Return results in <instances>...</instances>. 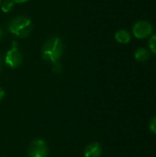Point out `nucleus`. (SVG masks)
Instances as JSON below:
<instances>
[{
    "instance_id": "f257e3e1",
    "label": "nucleus",
    "mask_w": 156,
    "mask_h": 157,
    "mask_svg": "<svg viewBox=\"0 0 156 157\" xmlns=\"http://www.w3.org/2000/svg\"><path fill=\"white\" fill-rule=\"evenodd\" d=\"M63 52V43L61 38L51 37L48 39L42 47V58L51 63H56Z\"/></svg>"
},
{
    "instance_id": "f03ea898",
    "label": "nucleus",
    "mask_w": 156,
    "mask_h": 157,
    "mask_svg": "<svg viewBox=\"0 0 156 157\" xmlns=\"http://www.w3.org/2000/svg\"><path fill=\"white\" fill-rule=\"evenodd\" d=\"M7 28L13 35L26 38L31 31V20L27 17H17L10 20Z\"/></svg>"
},
{
    "instance_id": "7ed1b4c3",
    "label": "nucleus",
    "mask_w": 156,
    "mask_h": 157,
    "mask_svg": "<svg viewBox=\"0 0 156 157\" xmlns=\"http://www.w3.org/2000/svg\"><path fill=\"white\" fill-rule=\"evenodd\" d=\"M49 149L45 141L41 139L34 140L28 148L29 157H48Z\"/></svg>"
},
{
    "instance_id": "20e7f679",
    "label": "nucleus",
    "mask_w": 156,
    "mask_h": 157,
    "mask_svg": "<svg viewBox=\"0 0 156 157\" xmlns=\"http://www.w3.org/2000/svg\"><path fill=\"white\" fill-rule=\"evenodd\" d=\"M22 61H23V56L17 49V42L13 41L11 49L7 51L6 54L5 63L10 68H17L21 64Z\"/></svg>"
},
{
    "instance_id": "39448f33",
    "label": "nucleus",
    "mask_w": 156,
    "mask_h": 157,
    "mask_svg": "<svg viewBox=\"0 0 156 157\" xmlns=\"http://www.w3.org/2000/svg\"><path fill=\"white\" fill-rule=\"evenodd\" d=\"M154 31L153 25L146 20H140L132 27V33L137 39H145L152 35Z\"/></svg>"
},
{
    "instance_id": "423d86ee",
    "label": "nucleus",
    "mask_w": 156,
    "mask_h": 157,
    "mask_svg": "<svg viewBox=\"0 0 156 157\" xmlns=\"http://www.w3.org/2000/svg\"><path fill=\"white\" fill-rule=\"evenodd\" d=\"M102 155V147L98 143H92L86 145L84 150L85 157H99Z\"/></svg>"
},
{
    "instance_id": "0eeeda50",
    "label": "nucleus",
    "mask_w": 156,
    "mask_h": 157,
    "mask_svg": "<svg viewBox=\"0 0 156 157\" xmlns=\"http://www.w3.org/2000/svg\"><path fill=\"white\" fill-rule=\"evenodd\" d=\"M150 56H151L150 52L147 49H145V48H139L134 52L135 60L140 62V63H144V62L148 61Z\"/></svg>"
},
{
    "instance_id": "6e6552de",
    "label": "nucleus",
    "mask_w": 156,
    "mask_h": 157,
    "mask_svg": "<svg viewBox=\"0 0 156 157\" xmlns=\"http://www.w3.org/2000/svg\"><path fill=\"white\" fill-rule=\"evenodd\" d=\"M115 39L118 42L126 44L131 40V34L126 29H120L115 34Z\"/></svg>"
},
{
    "instance_id": "1a4fd4ad",
    "label": "nucleus",
    "mask_w": 156,
    "mask_h": 157,
    "mask_svg": "<svg viewBox=\"0 0 156 157\" xmlns=\"http://www.w3.org/2000/svg\"><path fill=\"white\" fill-rule=\"evenodd\" d=\"M14 7V3L11 1V0H6L2 3L1 5V9L3 12L5 13H8L10 12Z\"/></svg>"
},
{
    "instance_id": "9d476101",
    "label": "nucleus",
    "mask_w": 156,
    "mask_h": 157,
    "mask_svg": "<svg viewBox=\"0 0 156 157\" xmlns=\"http://www.w3.org/2000/svg\"><path fill=\"white\" fill-rule=\"evenodd\" d=\"M148 45H149L150 51H151L154 54H156V34L153 35V36L150 38L149 42H148Z\"/></svg>"
},
{
    "instance_id": "9b49d317",
    "label": "nucleus",
    "mask_w": 156,
    "mask_h": 157,
    "mask_svg": "<svg viewBox=\"0 0 156 157\" xmlns=\"http://www.w3.org/2000/svg\"><path fill=\"white\" fill-rule=\"evenodd\" d=\"M149 130H150L153 133L156 134V116H154V117L151 120V121H150V123H149Z\"/></svg>"
},
{
    "instance_id": "f8f14e48",
    "label": "nucleus",
    "mask_w": 156,
    "mask_h": 157,
    "mask_svg": "<svg viewBox=\"0 0 156 157\" xmlns=\"http://www.w3.org/2000/svg\"><path fill=\"white\" fill-rule=\"evenodd\" d=\"M53 72L54 73H56V74H60L61 72H62V66H61V64H59V63H54V67H53Z\"/></svg>"
},
{
    "instance_id": "ddd939ff",
    "label": "nucleus",
    "mask_w": 156,
    "mask_h": 157,
    "mask_svg": "<svg viewBox=\"0 0 156 157\" xmlns=\"http://www.w3.org/2000/svg\"><path fill=\"white\" fill-rule=\"evenodd\" d=\"M14 4L15 3H17V4H22V3H26V2H28L29 0H11Z\"/></svg>"
},
{
    "instance_id": "4468645a",
    "label": "nucleus",
    "mask_w": 156,
    "mask_h": 157,
    "mask_svg": "<svg viewBox=\"0 0 156 157\" xmlns=\"http://www.w3.org/2000/svg\"><path fill=\"white\" fill-rule=\"evenodd\" d=\"M4 97H5V91L3 90V88L0 87V101L4 98Z\"/></svg>"
},
{
    "instance_id": "2eb2a0df",
    "label": "nucleus",
    "mask_w": 156,
    "mask_h": 157,
    "mask_svg": "<svg viewBox=\"0 0 156 157\" xmlns=\"http://www.w3.org/2000/svg\"><path fill=\"white\" fill-rule=\"evenodd\" d=\"M3 36H4V31H3L2 29H0V40L3 38Z\"/></svg>"
},
{
    "instance_id": "dca6fc26",
    "label": "nucleus",
    "mask_w": 156,
    "mask_h": 157,
    "mask_svg": "<svg viewBox=\"0 0 156 157\" xmlns=\"http://www.w3.org/2000/svg\"><path fill=\"white\" fill-rule=\"evenodd\" d=\"M2 69V62H1V59H0V71Z\"/></svg>"
},
{
    "instance_id": "f3484780",
    "label": "nucleus",
    "mask_w": 156,
    "mask_h": 157,
    "mask_svg": "<svg viewBox=\"0 0 156 157\" xmlns=\"http://www.w3.org/2000/svg\"><path fill=\"white\" fill-rule=\"evenodd\" d=\"M0 5H1V0H0Z\"/></svg>"
}]
</instances>
